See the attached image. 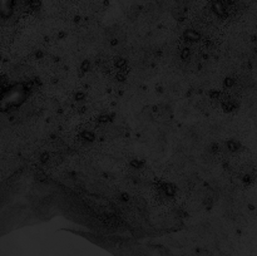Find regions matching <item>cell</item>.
Masks as SVG:
<instances>
[{"mask_svg":"<svg viewBox=\"0 0 257 256\" xmlns=\"http://www.w3.org/2000/svg\"><path fill=\"white\" fill-rule=\"evenodd\" d=\"M28 95L27 88L23 85H15L0 94V109L5 110L20 105Z\"/></svg>","mask_w":257,"mask_h":256,"instance_id":"6da1fadb","label":"cell"},{"mask_svg":"<svg viewBox=\"0 0 257 256\" xmlns=\"http://www.w3.org/2000/svg\"><path fill=\"white\" fill-rule=\"evenodd\" d=\"M18 8V0H0V18L8 19L13 17Z\"/></svg>","mask_w":257,"mask_h":256,"instance_id":"7a4b0ae2","label":"cell"}]
</instances>
